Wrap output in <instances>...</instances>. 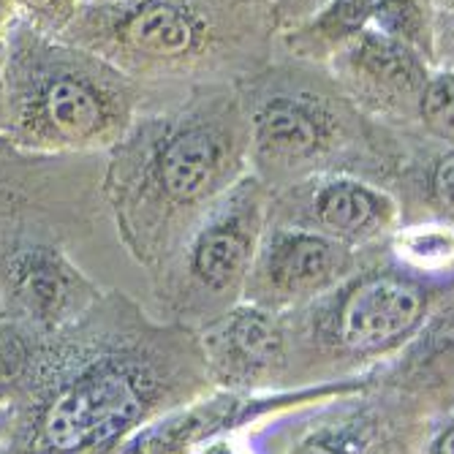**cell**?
Wrapping results in <instances>:
<instances>
[{"mask_svg": "<svg viewBox=\"0 0 454 454\" xmlns=\"http://www.w3.org/2000/svg\"><path fill=\"white\" fill-rule=\"evenodd\" d=\"M145 411L139 384L122 367L101 364L71 381L44 411L41 433L63 454L98 446L129 430Z\"/></svg>", "mask_w": 454, "mask_h": 454, "instance_id": "cell-3", "label": "cell"}, {"mask_svg": "<svg viewBox=\"0 0 454 454\" xmlns=\"http://www.w3.org/2000/svg\"><path fill=\"white\" fill-rule=\"evenodd\" d=\"M22 9L30 12L38 22H44L50 27H63L71 25L76 17L74 12V0H20Z\"/></svg>", "mask_w": 454, "mask_h": 454, "instance_id": "cell-13", "label": "cell"}, {"mask_svg": "<svg viewBox=\"0 0 454 454\" xmlns=\"http://www.w3.org/2000/svg\"><path fill=\"white\" fill-rule=\"evenodd\" d=\"M364 60L376 76H384L397 88L414 90L419 85V71H417L414 60L392 44H370L364 50Z\"/></svg>", "mask_w": 454, "mask_h": 454, "instance_id": "cell-10", "label": "cell"}, {"mask_svg": "<svg viewBox=\"0 0 454 454\" xmlns=\"http://www.w3.org/2000/svg\"><path fill=\"white\" fill-rule=\"evenodd\" d=\"M12 4H14V0H0V25H4L6 14L12 12Z\"/></svg>", "mask_w": 454, "mask_h": 454, "instance_id": "cell-18", "label": "cell"}, {"mask_svg": "<svg viewBox=\"0 0 454 454\" xmlns=\"http://www.w3.org/2000/svg\"><path fill=\"white\" fill-rule=\"evenodd\" d=\"M425 120L443 137H454V76H441L425 90Z\"/></svg>", "mask_w": 454, "mask_h": 454, "instance_id": "cell-12", "label": "cell"}, {"mask_svg": "<svg viewBox=\"0 0 454 454\" xmlns=\"http://www.w3.org/2000/svg\"><path fill=\"white\" fill-rule=\"evenodd\" d=\"M425 297L397 278H370L348 294L340 313V338L354 351H379L417 326Z\"/></svg>", "mask_w": 454, "mask_h": 454, "instance_id": "cell-4", "label": "cell"}, {"mask_svg": "<svg viewBox=\"0 0 454 454\" xmlns=\"http://www.w3.org/2000/svg\"><path fill=\"white\" fill-rule=\"evenodd\" d=\"M376 199L370 196L364 188L351 185V183H338L329 185L318 196V218L326 229L340 231V234H354L364 229L376 215Z\"/></svg>", "mask_w": 454, "mask_h": 454, "instance_id": "cell-7", "label": "cell"}, {"mask_svg": "<svg viewBox=\"0 0 454 454\" xmlns=\"http://www.w3.org/2000/svg\"><path fill=\"white\" fill-rule=\"evenodd\" d=\"M245 259V242L234 231H213L196 247V270L210 286H226Z\"/></svg>", "mask_w": 454, "mask_h": 454, "instance_id": "cell-9", "label": "cell"}, {"mask_svg": "<svg viewBox=\"0 0 454 454\" xmlns=\"http://www.w3.org/2000/svg\"><path fill=\"white\" fill-rule=\"evenodd\" d=\"M6 129L25 150H93L129 122L131 88L82 50L14 27L4 50Z\"/></svg>", "mask_w": 454, "mask_h": 454, "instance_id": "cell-1", "label": "cell"}, {"mask_svg": "<svg viewBox=\"0 0 454 454\" xmlns=\"http://www.w3.org/2000/svg\"><path fill=\"white\" fill-rule=\"evenodd\" d=\"M215 160H218V153L207 134L199 129L180 131L172 139L160 142L155 153L150 155L147 183L117 191V199L122 196V210H126V215L142 207L153 193L167 196L172 201H188L204 191V185H207L215 169Z\"/></svg>", "mask_w": 454, "mask_h": 454, "instance_id": "cell-5", "label": "cell"}, {"mask_svg": "<svg viewBox=\"0 0 454 454\" xmlns=\"http://www.w3.org/2000/svg\"><path fill=\"white\" fill-rule=\"evenodd\" d=\"M98 167L82 158L35 155L0 139V247L27 229H66L85 218Z\"/></svg>", "mask_w": 454, "mask_h": 454, "instance_id": "cell-2", "label": "cell"}, {"mask_svg": "<svg viewBox=\"0 0 454 454\" xmlns=\"http://www.w3.org/2000/svg\"><path fill=\"white\" fill-rule=\"evenodd\" d=\"M364 9H367V0H340L335 12H338V20H340V22L354 25V22L362 20Z\"/></svg>", "mask_w": 454, "mask_h": 454, "instance_id": "cell-15", "label": "cell"}, {"mask_svg": "<svg viewBox=\"0 0 454 454\" xmlns=\"http://www.w3.org/2000/svg\"><path fill=\"white\" fill-rule=\"evenodd\" d=\"M335 270V247L318 237H286L272 254V275L286 288H305L326 280Z\"/></svg>", "mask_w": 454, "mask_h": 454, "instance_id": "cell-6", "label": "cell"}, {"mask_svg": "<svg viewBox=\"0 0 454 454\" xmlns=\"http://www.w3.org/2000/svg\"><path fill=\"white\" fill-rule=\"evenodd\" d=\"M433 188H435L438 201L449 213H454V155H449L438 163L435 177H433Z\"/></svg>", "mask_w": 454, "mask_h": 454, "instance_id": "cell-14", "label": "cell"}, {"mask_svg": "<svg viewBox=\"0 0 454 454\" xmlns=\"http://www.w3.org/2000/svg\"><path fill=\"white\" fill-rule=\"evenodd\" d=\"M310 454H329V451H324V449H316V451H310Z\"/></svg>", "mask_w": 454, "mask_h": 454, "instance_id": "cell-19", "label": "cell"}, {"mask_svg": "<svg viewBox=\"0 0 454 454\" xmlns=\"http://www.w3.org/2000/svg\"><path fill=\"white\" fill-rule=\"evenodd\" d=\"M234 340L242 348V354L254 362H270L278 351L275 329L259 316H245L234 329Z\"/></svg>", "mask_w": 454, "mask_h": 454, "instance_id": "cell-11", "label": "cell"}, {"mask_svg": "<svg viewBox=\"0 0 454 454\" xmlns=\"http://www.w3.org/2000/svg\"><path fill=\"white\" fill-rule=\"evenodd\" d=\"M438 454H454V430H449L441 443H438Z\"/></svg>", "mask_w": 454, "mask_h": 454, "instance_id": "cell-17", "label": "cell"}, {"mask_svg": "<svg viewBox=\"0 0 454 454\" xmlns=\"http://www.w3.org/2000/svg\"><path fill=\"white\" fill-rule=\"evenodd\" d=\"M259 131H262V142L288 155L310 153L318 139L310 117L288 104L270 106L259 120Z\"/></svg>", "mask_w": 454, "mask_h": 454, "instance_id": "cell-8", "label": "cell"}, {"mask_svg": "<svg viewBox=\"0 0 454 454\" xmlns=\"http://www.w3.org/2000/svg\"><path fill=\"white\" fill-rule=\"evenodd\" d=\"M6 126V104H4V47H0V129Z\"/></svg>", "mask_w": 454, "mask_h": 454, "instance_id": "cell-16", "label": "cell"}]
</instances>
